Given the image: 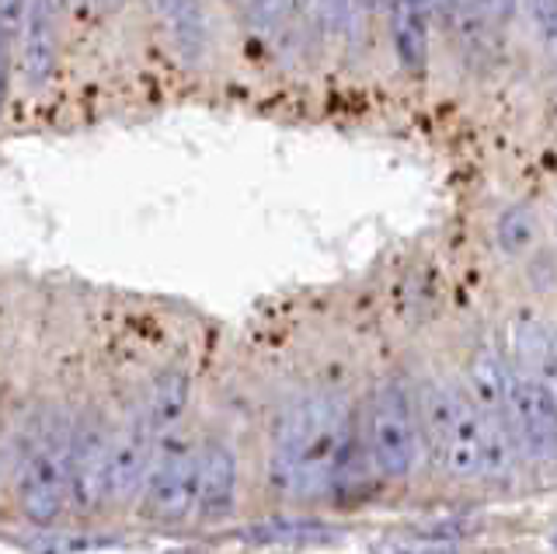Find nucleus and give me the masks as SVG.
I'll return each mask as SVG.
<instances>
[{
	"mask_svg": "<svg viewBox=\"0 0 557 554\" xmlns=\"http://www.w3.org/2000/svg\"><path fill=\"white\" fill-rule=\"evenodd\" d=\"M348 450V408L342 397H304L283 411L275 429L269 481L272 489L313 498L335 484V471Z\"/></svg>",
	"mask_w": 557,
	"mask_h": 554,
	"instance_id": "f257e3e1",
	"label": "nucleus"
},
{
	"mask_svg": "<svg viewBox=\"0 0 557 554\" xmlns=\"http://www.w3.org/2000/svg\"><path fill=\"white\" fill-rule=\"evenodd\" d=\"M66 457L70 426L63 415L49 411L35 422L17 464V506L32 524H52L66 502Z\"/></svg>",
	"mask_w": 557,
	"mask_h": 554,
	"instance_id": "f03ea898",
	"label": "nucleus"
},
{
	"mask_svg": "<svg viewBox=\"0 0 557 554\" xmlns=\"http://www.w3.org/2000/svg\"><path fill=\"white\" fill-rule=\"evenodd\" d=\"M505 422H509L512 440L533 460H554L557 450L554 387H547L536 377H522L505 367Z\"/></svg>",
	"mask_w": 557,
	"mask_h": 554,
	"instance_id": "7ed1b4c3",
	"label": "nucleus"
},
{
	"mask_svg": "<svg viewBox=\"0 0 557 554\" xmlns=\"http://www.w3.org/2000/svg\"><path fill=\"white\" fill-rule=\"evenodd\" d=\"M373 460L380 475L405 478L418 460V422L400 384H383L373 402Z\"/></svg>",
	"mask_w": 557,
	"mask_h": 554,
	"instance_id": "20e7f679",
	"label": "nucleus"
},
{
	"mask_svg": "<svg viewBox=\"0 0 557 554\" xmlns=\"http://www.w3.org/2000/svg\"><path fill=\"white\" fill-rule=\"evenodd\" d=\"M196 509V454L185 440L161 443V454L150 457L144 513L157 524H178Z\"/></svg>",
	"mask_w": 557,
	"mask_h": 554,
	"instance_id": "39448f33",
	"label": "nucleus"
},
{
	"mask_svg": "<svg viewBox=\"0 0 557 554\" xmlns=\"http://www.w3.org/2000/svg\"><path fill=\"white\" fill-rule=\"evenodd\" d=\"M104 460H109V432L98 415H87L70 429L66 457V502L77 513L104 506Z\"/></svg>",
	"mask_w": 557,
	"mask_h": 554,
	"instance_id": "423d86ee",
	"label": "nucleus"
},
{
	"mask_svg": "<svg viewBox=\"0 0 557 554\" xmlns=\"http://www.w3.org/2000/svg\"><path fill=\"white\" fill-rule=\"evenodd\" d=\"M157 436L150 432L147 419H129L115 436H109V460H104V502H133L144 489V478L150 471Z\"/></svg>",
	"mask_w": 557,
	"mask_h": 554,
	"instance_id": "0eeeda50",
	"label": "nucleus"
},
{
	"mask_svg": "<svg viewBox=\"0 0 557 554\" xmlns=\"http://www.w3.org/2000/svg\"><path fill=\"white\" fill-rule=\"evenodd\" d=\"M57 11L46 0H28L22 19V77L28 91H39L57 74Z\"/></svg>",
	"mask_w": 557,
	"mask_h": 554,
	"instance_id": "6e6552de",
	"label": "nucleus"
},
{
	"mask_svg": "<svg viewBox=\"0 0 557 554\" xmlns=\"http://www.w3.org/2000/svg\"><path fill=\"white\" fill-rule=\"evenodd\" d=\"M234 489H237V460L234 450L209 440L202 454H196V509L202 519H223L234 509Z\"/></svg>",
	"mask_w": 557,
	"mask_h": 554,
	"instance_id": "1a4fd4ad",
	"label": "nucleus"
},
{
	"mask_svg": "<svg viewBox=\"0 0 557 554\" xmlns=\"http://www.w3.org/2000/svg\"><path fill=\"white\" fill-rule=\"evenodd\" d=\"M429 0H391V42L408 74H425L429 60Z\"/></svg>",
	"mask_w": 557,
	"mask_h": 554,
	"instance_id": "9d476101",
	"label": "nucleus"
},
{
	"mask_svg": "<svg viewBox=\"0 0 557 554\" xmlns=\"http://www.w3.org/2000/svg\"><path fill=\"white\" fill-rule=\"evenodd\" d=\"M478 432H481V415L467 402V394H457V411H453V426L443 446V457L435 460L440 471L449 478L470 481L478 478Z\"/></svg>",
	"mask_w": 557,
	"mask_h": 554,
	"instance_id": "9b49d317",
	"label": "nucleus"
},
{
	"mask_svg": "<svg viewBox=\"0 0 557 554\" xmlns=\"http://www.w3.org/2000/svg\"><path fill=\"white\" fill-rule=\"evenodd\" d=\"M240 537L248 544H335L342 530L321 524V519H261V524H251L248 530H240Z\"/></svg>",
	"mask_w": 557,
	"mask_h": 554,
	"instance_id": "f8f14e48",
	"label": "nucleus"
},
{
	"mask_svg": "<svg viewBox=\"0 0 557 554\" xmlns=\"http://www.w3.org/2000/svg\"><path fill=\"white\" fill-rule=\"evenodd\" d=\"M467 384H470L467 402L478 408V415L502 419L505 415V367L492 349L474 353V359H470V367H467Z\"/></svg>",
	"mask_w": 557,
	"mask_h": 554,
	"instance_id": "ddd939ff",
	"label": "nucleus"
},
{
	"mask_svg": "<svg viewBox=\"0 0 557 554\" xmlns=\"http://www.w3.org/2000/svg\"><path fill=\"white\" fill-rule=\"evenodd\" d=\"M478 475L487 481H509L516 475V440L505 419H487V415H481Z\"/></svg>",
	"mask_w": 557,
	"mask_h": 554,
	"instance_id": "4468645a",
	"label": "nucleus"
},
{
	"mask_svg": "<svg viewBox=\"0 0 557 554\" xmlns=\"http://www.w3.org/2000/svg\"><path fill=\"white\" fill-rule=\"evenodd\" d=\"M185 402H188V380H185V373L168 370L161 380H157L153 397H150V411H147V422H150L153 436L178 422Z\"/></svg>",
	"mask_w": 557,
	"mask_h": 554,
	"instance_id": "2eb2a0df",
	"label": "nucleus"
},
{
	"mask_svg": "<svg viewBox=\"0 0 557 554\" xmlns=\"http://www.w3.org/2000/svg\"><path fill=\"white\" fill-rule=\"evenodd\" d=\"M495 241H498L502 255H509V258L527 255L536 241V213L522 202L509 206L495 223Z\"/></svg>",
	"mask_w": 557,
	"mask_h": 554,
	"instance_id": "dca6fc26",
	"label": "nucleus"
},
{
	"mask_svg": "<svg viewBox=\"0 0 557 554\" xmlns=\"http://www.w3.org/2000/svg\"><path fill=\"white\" fill-rule=\"evenodd\" d=\"M112 544L109 537H87V533H63V537H49V541H35V554H70V551H87V547H104Z\"/></svg>",
	"mask_w": 557,
	"mask_h": 554,
	"instance_id": "f3484780",
	"label": "nucleus"
},
{
	"mask_svg": "<svg viewBox=\"0 0 557 554\" xmlns=\"http://www.w3.org/2000/svg\"><path fill=\"white\" fill-rule=\"evenodd\" d=\"M533 25L540 28L547 49H554V32H557V0H530Z\"/></svg>",
	"mask_w": 557,
	"mask_h": 554,
	"instance_id": "a211bd4d",
	"label": "nucleus"
},
{
	"mask_svg": "<svg viewBox=\"0 0 557 554\" xmlns=\"http://www.w3.org/2000/svg\"><path fill=\"white\" fill-rule=\"evenodd\" d=\"M307 0H255V14H258V22L272 28L286 19V14H293L296 8H304Z\"/></svg>",
	"mask_w": 557,
	"mask_h": 554,
	"instance_id": "6ab92c4d",
	"label": "nucleus"
},
{
	"mask_svg": "<svg viewBox=\"0 0 557 554\" xmlns=\"http://www.w3.org/2000/svg\"><path fill=\"white\" fill-rule=\"evenodd\" d=\"M380 554H460L449 541H397L387 544Z\"/></svg>",
	"mask_w": 557,
	"mask_h": 554,
	"instance_id": "aec40b11",
	"label": "nucleus"
},
{
	"mask_svg": "<svg viewBox=\"0 0 557 554\" xmlns=\"http://www.w3.org/2000/svg\"><path fill=\"white\" fill-rule=\"evenodd\" d=\"M321 4V19L331 32H338L348 25V14H352L356 8V0H318Z\"/></svg>",
	"mask_w": 557,
	"mask_h": 554,
	"instance_id": "412c9836",
	"label": "nucleus"
},
{
	"mask_svg": "<svg viewBox=\"0 0 557 554\" xmlns=\"http://www.w3.org/2000/svg\"><path fill=\"white\" fill-rule=\"evenodd\" d=\"M25 8H28V0H0V36L8 39L11 32L22 28Z\"/></svg>",
	"mask_w": 557,
	"mask_h": 554,
	"instance_id": "4be33fe9",
	"label": "nucleus"
},
{
	"mask_svg": "<svg viewBox=\"0 0 557 554\" xmlns=\"http://www.w3.org/2000/svg\"><path fill=\"white\" fill-rule=\"evenodd\" d=\"M478 4H481V11L487 14V22L505 25V22L512 19V11H516L519 0H478Z\"/></svg>",
	"mask_w": 557,
	"mask_h": 554,
	"instance_id": "5701e85b",
	"label": "nucleus"
},
{
	"mask_svg": "<svg viewBox=\"0 0 557 554\" xmlns=\"http://www.w3.org/2000/svg\"><path fill=\"white\" fill-rule=\"evenodd\" d=\"M429 8H432V14H435L440 22H453L460 11L470 8V0H429Z\"/></svg>",
	"mask_w": 557,
	"mask_h": 554,
	"instance_id": "b1692460",
	"label": "nucleus"
},
{
	"mask_svg": "<svg viewBox=\"0 0 557 554\" xmlns=\"http://www.w3.org/2000/svg\"><path fill=\"white\" fill-rule=\"evenodd\" d=\"M4 101H8V46L4 36H0V112H4Z\"/></svg>",
	"mask_w": 557,
	"mask_h": 554,
	"instance_id": "393cba45",
	"label": "nucleus"
},
{
	"mask_svg": "<svg viewBox=\"0 0 557 554\" xmlns=\"http://www.w3.org/2000/svg\"><path fill=\"white\" fill-rule=\"evenodd\" d=\"M356 8H362V11H383V8H391V0H356Z\"/></svg>",
	"mask_w": 557,
	"mask_h": 554,
	"instance_id": "a878e982",
	"label": "nucleus"
},
{
	"mask_svg": "<svg viewBox=\"0 0 557 554\" xmlns=\"http://www.w3.org/2000/svg\"><path fill=\"white\" fill-rule=\"evenodd\" d=\"M182 0H157V8H161V14H168L171 8H178Z\"/></svg>",
	"mask_w": 557,
	"mask_h": 554,
	"instance_id": "bb28decb",
	"label": "nucleus"
},
{
	"mask_svg": "<svg viewBox=\"0 0 557 554\" xmlns=\"http://www.w3.org/2000/svg\"><path fill=\"white\" fill-rule=\"evenodd\" d=\"M46 4H49L52 11H60V8H66V0H46Z\"/></svg>",
	"mask_w": 557,
	"mask_h": 554,
	"instance_id": "cd10ccee",
	"label": "nucleus"
},
{
	"mask_svg": "<svg viewBox=\"0 0 557 554\" xmlns=\"http://www.w3.org/2000/svg\"><path fill=\"white\" fill-rule=\"evenodd\" d=\"M109 4H112V0H109Z\"/></svg>",
	"mask_w": 557,
	"mask_h": 554,
	"instance_id": "c85d7f7f",
	"label": "nucleus"
}]
</instances>
